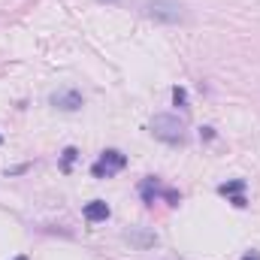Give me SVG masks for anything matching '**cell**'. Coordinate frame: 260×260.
<instances>
[{"label": "cell", "instance_id": "6da1fadb", "mask_svg": "<svg viewBox=\"0 0 260 260\" xmlns=\"http://www.w3.org/2000/svg\"><path fill=\"white\" fill-rule=\"evenodd\" d=\"M151 133H154V139H160L167 145H182L185 142V121L179 115L160 112L151 118Z\"/></svg>", "mask_w": 260, "mask_h": 260}, {"label": "cell", "instance_id": "7a4b0ae2", "mask_svg": "<svg viewBox=\"0 0 260 260\" xmlns=\"http://www.w3.org/2000/svg\"><path fill=\"white\" fill-rule=\"evenodd\" d=\"M145 12H148V18H154L160 24H182V21H188V9L179 0H151L145 6Z\"/></svg>", "mask_w": 260, "mask_h": 260}, {"label": "cell", "instance_id": "3957f363", "mask_svg": "<svg viewBox=\"0 0 260 260\" xmlns=\"http://www.w3.org/2000/svg\"><path fill=\"white\" fill-rule=\"evenodd\" d=\"M124 167H127V154L118 151V148H106V151H100V157L91 164V176H94V179H112V176H118Z\"/></svg>", "mask_w": 260, "mask_h": 260}, {"label": "cell", "instance_id": "277c9868", "mask_svg": "<svg viewBox=\"0 0 260 260\" xmlns=\"http://www.w3.org/2000/svg\"><path fill=\"white\" fill-rule=\"evenodd\" d=\"M139 197H142V203H145V206H151L157 197H164L170 206H179V200H182V194H179V191H173V188H164L157 176H148V179H142V185H139Z\"/></svg>", "mask_w": 260, "mask_h": 260}, {"label": "cell", "instance_id": "5b68a950", "mask_svg": "<svg viewBox=\"0 0 260 260\" xmlns=\"http://www.w3.org/2000/svg\"><path fill=\"white\" fill-rule=\"evenodd\" d=\"M49 103H52L55 109H61V112H79V109L85 106V97H82V91H76V88H58V91L49 94Z\"/></svg>", "mask_w": 260, "mask_h": 260}, {"label": "cell", "instance_id": "8992f818", "mask_svg": "<svg viewBox=\"0 0 260 260\" xmlns=\"http://www.w3.org/2000/svg\"><path fill=\"white\" fill-rule=\"evenodd\" d=\"M124 239H127L130 245H136L139 251L157 245V233H154V230H142V227H130V230H124Z\"/></svg>", "mask_w": 260, "mask_h": 260}, {"label": "cell", "instance_id": "52a82bcc", "mask_svg": "<svg viewBox=\"0 0 260 260\" xmlns=\"http://www.w3.org/2000/svg\"><path fill=\"white\" fill-rule=\"evenodd\" d=\"M82 215H85V221H91V224H100V221H109L112 209H109V203H103V200H91V203H85Z\"/></svg>", "mask_w": 260, "mask_h": 260}, {"label": "cell", "instance_id": "ba28073f", "mask_svg": "<svg viewBox=\"0 0 260 260\" xmlns=\"http://www.w3.org/2000/svg\"><path fill=\"white\" fill-rule=\"evenodd\" d=\"M245 188H248V185H245V179H233V182H224V185H218V194H221V197H230V200H233V197H242V194H245Z\"/></svg>", "mask_w": 260, "mask_h": 260}, {"label": "cell", "instance_id": "9c48e42d", "mask_svg": "<svg viewBox=\"0 0 260 260\" xmlns=\"http://www.w3.org/2000/svg\"><path fill=\"white\" fill-rule=\"evenodd\" d=\"M173 103H176L179 109H188V88L176 85V88H173Z\"/></svg>", "mask_w": 260, "mask_h": 260}, {"label": "cell", "instance_id": "30bf717a", "mask_svg": "<svg viewBox=\"0 0 260 260\" xmlns=\"http://www.w3.org/2000/svg\"><path fill=\"white\" fill-rule=\"evenodd\" d=\"M76 157H79V151H76L73 145H67V148H64V160H61V170H64V173H70V167H73V160H76Z\"/></svg>", "mask_w": 260, "mask_h": 260}, {"label": "cell", "instance_id": "8fae6325", "mask_svg": "<svg viewBox=\"0 0 260 260\" xmlns=\"http://www.w3.org/2000/svg\"><path fill=\"white\" fill-rule=\"evenodd\" d=\"M200 139H215V127H203L200 130Z\"/></svg>", "mask_w": 260, "mask_h": 260}, {"label": "cell", "instance_id": "7c38bea8", "mask_svg": "<svg viewBox=\"0 0 260 260\" xmlns=\"http://www.w3.org/2000/svg\"><path fill=\"white\" fill-rule=\"evenodd\" d=\"M239 260H260V251H245Z\"/></svg>", "mask_w": 260, "mask_h": 260}, {"label": "cell", "instance_id": "4fadbf2b", "mask_svg": "<svg viewBox=\"0 0 260 260\" xmlns=\"http://www.w3.org/2000/svg\"><path fill=\"white\" fill-rule=\"evenodd\" d=\"M12 260H27V257H24V254H18V257H12Z\"/></svg>", "mask_w": 260, "mask_h": 260}, {"label": "cell", "instance_id": "5bb4252c", "mask_svg": "<svg viewBox=\"0 0 260 260\" xmlns=\"http://www.w3.org/2000/svg\"><path fill=\"white\" fill-rule=\"evenodd\" d=\"M100 3H118V0H100Z\"/></svg>", "mask_w": 260, "mask_h": 260}, {"label": "cell", "instance_id": "9a60e30c", "mask_svg": "<svg viewBox=\"0 0 260 260\" xmlns=\"http://www.w3.org/2000/svg\"><path fill=\"white\" fill-rule=\"evenodd\" d=\"M0 145H3V136H0Z\"/></svg>", "mask_w": 260, "mask_h": 260}]
</instances>
